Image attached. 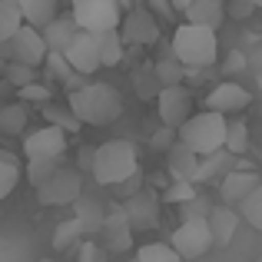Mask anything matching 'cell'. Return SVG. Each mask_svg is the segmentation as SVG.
Here are the masks:
<instances>
[{
    "instance_id": "obj_1",
    "label": "cell",
    "mask_w": 262,
    "mask_h": 262,
    "mask_svg": "<svg viewBox=\"0 0 262 262\" xmlns=\"http://www.w3.org/2000/svg\"><path fill=\"white\" fill-rule=\"evenodd\" d=\"M70 110L90 126H106V123L120 120L123 96L113 83H86L70 93Z\"/></svg>"
},
{
    "instance_id": "obj_2",
    "label": "cell",
    "mask_w": 262,
    "mask_h": 262,
    "mask_svg": "<svg viewBox=\"0 0 262 262\" xmlns=\"http://www.w3.org/2000/svg\"><path fill=\"white\" fill-rule=\"evenodd\" d=\"M140 173V149L129 140H106L96 146V163H93V179L100 186H120L123 179Z\"/></svg>"
},
{
    "instance_id": "obj_3",
    "label": "cell",
    "mask_w": 262,
    "mask_h": 262,
    "mask_svg": "<svg viewBox=\"0 0 262 262\" xmlns=\"http://www.w3.org/2000/svg\"><path fill=\"white\" fill-rule=\"evenodd\" d=\"M226 133H229V120H226V113H216V110L192 113L189 120L179 126V140L189 149H196L199 156L226 149Z\"/></svg>"
},
{
    "instance_id": "obj_4",
    "label": "cell",
    "mask_w": 262,
    "mask_h": 262,
    "mask_svg": "<svg viewBox=\"0 0 262 262\" xmlns=\"http://www.w3.org/2000/svg\"><path fill=\"white\" fill-rule=\"evenodd\" d=\"M173 53L179 60H183L186 67H209L216 63L219 57V37L216 30H209V27H199V24H179L176 33H173Z\"/></svg>"
},
{
    "instance_id": "obj_5",
    "label": "cell",
    "mask_w": 262,
    "mask_h": 262,
    "mask_svg": "<svg viewBox=\"0 0 262 262\" xmlns=\"http://www.w3.org/2000/svg\"><path fill=\"white\" fill-rule=\"evenodd\" d=\"M169 246H173V249H176L186 262L206 256V252H209V246H216V239H212V226H209V216L183 219V223L173 229V236H169Z\"/></svg>"
},
{
    "instance_id": "obj_6",
    "label": "cell",
    "mask_w": 262,
    "mask_h": 262,
    "mask_svg": "<svg viewBox=\"0 0 262 262\" xmlns=\"http://www.w3.org/2000/svg\"><path fill=\"white\" fill-rule=\"evenodd\" d=\"M0 53L7 57V63H10V60H20V63L40 67V63H47V57H50V43H47V37H43L40 27L27 24L13 40H0Z\"/></svg>"
},
{
    "instance_id": "obj_7",
    "label": "cell",
    "mask_w": 262,
    "mask_h": 262,
    "mask_svg": "<svg viewBox=\"0 0 262 262\" xmlns=\"http://www.w3.org/2000/svg\"><path fill=\"white\" fill-rule=\"evenodd\" d=\"M80 196H83V176H80V169H70V166H60L37 189V199L43 206H73Z\"/></svg>"
},
{
    "instance_id": "obj_8",
    "label": "cell",
    "mask_w": 262,
    "mask_h": 262,
    "mask_svg": "<svg viewBox=\"0 0 262 262\" xmlns=\"http://www.w3.org/2000/svg\"><path fill=\"white\" fill-rule=\"evenodd\" d=\"M70 7H73V17L80 20L83 30L103 33V30H113V27L123 24L120 0H77Z\"/></svg>"
},
{
    "instance_id": "obj_9",
    "label": "cell",
    "mask_w": 262,
    "mask_h": 262,
    "mask_svg": "<svg viewBox=\"0 0 262 262\" xmlns=\"http://www.w3.org/2000/svg\"><path fill=\"white\" fill-rule=\"evenodd\" d=\"M120 33L126 40V47H153L160 43V17L149 7H136L123 17Z\"/></svg>"
},
{
    "instance_id": "obj_10",
    "label": "cell",
    "mask_w": 262,
    "mask_h": 262,
    "mask_svg": "<svg viewBox=\"0 0 262 262\" xmlns=\"http://www.w3.org/2000/svg\"><path fill=\"white\" fill-rule=\"evenodd\" d=\"M67 143H70V133L53 126V123H47V126H40V129L24 136V156L27 160H43V156L53 160V156L67 153Z\"/></svg>"
},
{
    "instance_id": "obj_11",
    "label": "cell",
    "mask_w": 262,
    "mask_h": 262,
    "mask_svg": "<svg viewBox=\"0 0 262 262\" xmlns=\"http://www.w3.org/2000/svg\"><path fill=\"white\" fill-rule=\"evenodd\" d=\"M156 106H160V120L166 123V126H183L186 120H189V110H192V96L189 90H186L183 83L179 86H163L160 96H156Z\"/></svg>"
},
{
    "instance_id": "obj_12",
    "label": "cell",
    "mask_w": 262,
    "mask_h": 262,
    "mask_svg": "<svg viewBox=\"0 0 262 262\" xmlns=\"http://www.w3.org/2000/svg\"><path fill=\"white\" fill-rule=\"evenodd\" d=\"M259 186H262V176L252 166H236L223 183H219V196H223V203H229V206H243Z\"/></svg>"
},
{
    "instance_id": "obj_13",
    "label": "cell",
    "mask_w": 262,
    "mask_h": 262,
    "mask_svg": "<svg viewBox=\"0 0 262 262\" xmlns=\"http://www.w3.org/2000/svg\"><path fill=\"white\" fill-rule=\"evenodd\" d=\"M67 60L77 67L80 73H96L103 67V57H100V37L93 30H80L77 40L70 43L67 50Z\"/></svg>"
},
{
    "instance_id": "obj_14",
    "label": "cell",
    "mask_w": 262,
    "mask_h": 262,
    "mask_svg": "<svg viewBox=\"0 0 262 262\" xmlns=\"http://www.w3.org/2000/svg\"><path fill=\"white\" fill-rule=\"evenodd\" d=\"M133 219H129V212L123 209V206H113L106 216V223H103V239H106V249L110 252H126L129 246H133Z\"/></svg>"
},
{
    "instance_id": "obj_15",
    "label": "cell",
    "mask_w": 262,
    "mask_h": 262,
    "mask_svg": "<svg viewBox=\"0 0 262 262\" xmlns=\"http://www.w3.org/2000/svg\"><path fill=\"white\" fill-rule=\"evenodd\" d=\"M249 103H252V93L239 83H219L206 96V110H216V113H243Z\"/></svg>"
},
{
    "instance_id": "obj_16",
    "label": "cell",
    "mask_w": 262,
    "mask_h": 262,
    "mask_svg": "<svg viewBox=\"0 0 262 262\" xmlns=\"http://www.w3.org/2000/svg\"><path fill=\"white\" fill-rule=\"evenodd\" d=\"M160 206H163V196L153 189H140L136 196L123 199V209L129 212L133 226H153L160 219Z\"/></svg>"
},
{
    "instance_id": "obj_17",
    "label": "cell",
    "mask_w": 262,
    "mask_h": 262,
    "mask_svg": "<svg viewBox=\"0 0 262 262\" xmlns=\"http://www.w3.org/2000/svg\"><path fill=\"white\" fill-rule=\"evenodd\" d=\"M199 163H203V156H199L196 149H189L183 140H179L176 146L166 153V173L173 176V179H189V183H196Z\"/></svg>"
},
{
    "instance_id": "obj_18",
    "label": "cell",
    "mask_w": 262,
    "mask_h": 262,
    "mask_svg": "<svg viewBox=\"0 0 262 262\" xmlns=\"http://www.w3.org/2000/svg\"><path fill=\"white\" fill-rule=\"evenodd\" d=\"M80 30H83V27H80V20L73 17V10H70V13H60L57 20H50V24L43 27V37H47V43H50V50L67 53Z\"/></svg>"
},
{
    "instance_id": "obj_19",
    "label": "cell",
    "mask_w": 262,
    "mask_h": 262,
    "mask_svg": "<svg viewBox=\"0 0 262 262\" xmlns=\"http://www.w3.org/2000/svg\"><path fill=\"white\" fill-rule=\"evenodd\" d=\"M239 160H243V156L229 153V149H216V153L203 156V163H199V176H196V183H223V179H226V176L232 173V169L239 166Z\"/></svg>"
},
{
    "instance_id": "obj_20",
    "label": "cell",
    "mask_w": 262,
    "mask_h": 262,
    "mask_svg": "<svg viewBox=\"0 0 262 262\" xmlns=\"http://www.w3.org/2000/svg\"><path fill=\"white\" fill-rule=\"evenodd\" d=\"M229 13V4L226 0H192L189 10H186V20L199 27H209V30H219Z\"/></svg>"
},
{
    "instance_id": "obj_21",
    "label": "cell",
    "mask_w": 262,
    "mask_h": 262,
    "mask_svg": "<svg viewBox=\"0 0 262 262\" xmlns=\"http://www.w3.org/2000/svg\"><path fill=\"white\" fill-rule=\"evenodd\" d=\"M73 216H80V223L86 226V236H93V232H103V223H106L110 209L96 196H86L83 192V196L73 203Z\"/></svg>"
},
{
    "instance_id": "obj_22",
    "label": "cell",
    "mask_w": 262,
    "mask_h": 262,
    "mask_svg": "<svg viewBox=\"0 0 262 262\" xmlns=\"http://www.w3.org/2000/svg\"><path fill=\"white\" fill-rule=\"evenodd\" d=\"M239 216H243V212H236L232 206H216V209L209 212V226H212L216 246H229L232 243V236L239 232Z\"/></svg>"
},
{
    "instance_id": "obj_23",
    "label": "cell",
    "mask_w": 262,
    "mask_h": 262,
    "mask_svg": "<svg viewBox=\"0 0 262 262\" xmlns=\"http://www.w3.org/2000/svg\"><path fill=\"white\" fill-rule=\"evenodd\" d=\"M27 27L24 7L17 0H0V40H13Z\"/></svg>"
},
{
    "instance_id": "obj_24",
    "label": "cell",
    "mask_w": 262,
    "mask_h": 262,
    "mask_svg": "<svg viewBox=\"0 0 262 262\" xmlns=\"http://www.w3.org/2000/svg\"><path fill=\"white\" fill-rule=\"evenodd\" d=\"M17 4L24 7L27 24H30V27H40V30H43L50 20H57V17H60L57 0H17Z\"/></svg>"
},
{
    "instance_id": "obj_25",
    "label": "cell",
    "mask_w": 262,
    "mask_h": 262,
    "mask_svg": "<svg viewBox=\"0 0 262 262\" xmlns=\"http://www.w3.org/2000/svg\"><path fill=\"white\" fill-rule=\"evenodd\" d=\"M100 37V57H103V67H116L123 60V53H126V40H123L120 27H113V30H103L96 33Z\"/></svg>"
},
{
    "instance_id": "obj_26",
    "label": "cell",
    "mask_w": 262,
    "mask_h": 262,
    "mask_svg": "<svg viewBox=\"0 0 262 262\" xmlns=\"http://www.w3.org/2000/svg\"><path fill=\"white\" fill-rule=\"evenodd\" d=\"M83 236H86V226L80 223V216H70L53 229V249L63 252V249H70V246H77Z\"/></svg>"
},
{
    "instance_id": "obj_27",
    "label": "cell",
    "mask_w": 262,
    "mask_h": 262,
    "mask_svg": "<svg viewBox=\"0 0 262 262\" xmlns=\"http://www.w3.org/2000/svg\"><path fill=\"white\" fill-rule=\"evenodd\" d=\"M156 73H160V83H163V86H179V83H183V77H186V63L173 53V47L166 50V57L156 60Z\"/></svg>"
},
{
    "instance_id": "obj_28",
    "label": "cell",
    "mask_w": 262,
    "mask_h": 262,
    "mask_svg": "<svg viewBox=\"0 0 262 262\" xmlns=\"http://www.w3.org/2000/svg\"><path fill=\"white\" fill-rule=\"evenodd\" d=\"M0 129L7 136H20L27 129V103H10L0 110Z\"/></svg>"
},
{
    "instance_id": "obj_29",
    "label": "cell",
    "mask_w": 262,
    "mask_h": 262,
    "mask_svg": "<svg viewBox=\"0 0 262 262\" xmlns=\"http://www.w3.org/2000/svg\"><path fill=\"white\" fill-rule=\"evenodd\" d=\"M133 83H136V93L143 96V100H156L160 96V73H156V67H140V70L133 73Z\"/></svg>"
},
{
    "instance_id": "obj_30",
    "label": "cell",
    "mask_w": 262,
    "mask_h": 262,
    "mask_svg": "<svg viewBox=\"0 0 262 262\" xmlns=\"http://www.w3.org/2000/svg\"><path fill=\"white\" fill-rule=\"evenodd\" d=\"M57 169H60V156H53V160H47V156L43 160H27V179H30L33 189H40Z\"/></svg>"
},
{
    "instance_id": "obj_31",
    "label": "cell",
    "mask_w": 262,
    "mask_h": 262,
    "mask_svg": "<svg viewBox=\"0 0 262 262\" xmlns=\"http://www.w3.org/2000/svg\"><path fill=\"white\" fill-rule=\"evenodd\" d=\"M43 120L53 123V126H60V129H67V133H80V123H83L70 106L63 110V106H50V103L43 106Z\"/></svg>"
},
{
    "instance_id": "obj_32",
    "label": "cell",
    "mask_w": 262,
    "mask_h": 262,
    "mask_svg": "<svg viewBox=\"0 0 262 262\" xmlns=\"http://www.w3.org/2000/svg\"><path fill=\"white\" fill-rule=\"evenodd\" d=\"M136 259H140V262H183V256H179L173 246H166V243H146V246H140Z\"/></svg>"
},
{
    "instance_id": "obj_33",
    "label": "cell",
    "mask_w": 262,
    "mask_h": 262,
    "mask_svg": "<svg viewBox=\"0 0 262 262\" xmlns=\"http://www.w3.org/2000/svg\"><path fill=\"white\" fill-rule=\"evenodd\" d=\"M20 183V166L10 153H0V196H10Z\"/></svg>"
},
{
    "instance_id": "obj_34",
    "label": "cell",
    "mask_w": 262,
    "mask_h": 262,
    "mask_svg": "<svg viewBox=\"0 0 262 262\" xmlns=\"http://www.w3.org/2000/svg\"><path fill=\"white\" fill-rule=\"evenodd\" d=\"M226 149L236 156H243L246 149H249V126H246L243 120L229 123V133H226Z\"/></svg>"
},
{
    "instance_id": "obj_35",
    "label": "cell",
    "mask_w": 262,
    "mask_h": 262,
    "mask_svg": "<svg viewBox=\"0 0 262 262\" xmlns=\"http://www.w3.org/2000/svg\"><path fill=\"white\" fill-rule=\"evenodd\" d=\"M196 183H189V179H173V183L166 186V192H163V203H189V199H196V189H192Z\"/></svg>"
},
{
    "instance_id": "obj_36",
    "label": "cell",
    "mask_w": 262,
    "mask_h": 262,
    "mask_svg": "<svg viewBox=\"0 0 262 262\" xmlns=\"http://www.w3.org/2000/svg\"><path fill=\"white\" fill-rule=\"evenodd\" d=\"M37 67H30V63H20V60H10V63H7V83L10 86H27V83H33V80H37Z\"/></svg>"
},
{
    "instance_id": "obj_37",
    "label": "cell",
    "mask_w": 262,
    "mask_h": 262,
    "mask_svg": "<svg viewBox=\"0 0 262 262\" xmlns=\"http://www.w3.org/2000/svg\"><path fill=\"white\" fill-rule=\"evenodd\" d=\"M239 212H243V219L252 226V229H262V186L239 206Z\"/></svg>"
},
{
    "instance_id": "obj_38",
    "label": "cell",
    "mask_w": 262,
    "mask_h": 262,
    "mask_svg": "<svg viewBox=\"0 0 262 262\" xmlns=\"http://www.w3.org/2000/svg\"><path fill=\"white\" fill-rule=\"evenodd\" d=\"M149 143H153V149H163V153H169V149H173L176 143H179V129L163 123V126L153 133V140H149Z\"/></svg>"
},
{
    "instance_id": "obj_39",
    "label": "cell",
    "mask_w": 262,
    "mask_h": 262,
    "mask_svg": "<svg viewBox=\"0 0 262 262\" xmlns=\"http://www.w3.org/2000/svg\"><path fill=\"white\" fill-rule=\"evenodd\" d=\"M17 93H20V100H30V103H40V106H47V103H50V86L37 83V80H33V83H27V86H20Z\"/></svg>"
},
{
    "instance_id": "obj_40",
    "label": "cell",
    "mask_w": 262,
    "mask_h": 262,
    "mask_svg": "<svg viewBox=\"0 0 262 262\" xmlns=\"http://www.w3.org/2000/svg\"><path fill=\"white\" fill-rule=\"evenodd\" d=\"M209 212H212V206H206V199H203V196H196V199H189V203H183V219L209 216Z\"/></svg>"
},
{
    "instance_id": "obj_41",
    "label": "cell",
    "mask_w": 262,
    "mask_h": 262,
    "mask_svg": "<svg viewBox=\"0 0 262 262\" xmlns=\"http://www.w3.org/2000/svg\"><path fill=\"white\" fill-rule=\"evenodd\" d=\"M77 262H106V252H103V246H96V243H83Z\"/></svg>"
},
{
    "instance_id": "obj_42",
    "label": "cell",
    "mask_w": 262,
    "mask_h": 262,
    "mask_svg": "<svg viewBox=\"0 0 262 262\" xmlns=\"http://www.w3.org/2000/svg\"><path fill=\"white\" fill-rule=\"evenodd\" d=\"M252 10H256V0H229V17L236 20L252 17Z\"/></svg>"
},
{
    "instance_id": "obj_43",
    "label": "cell",
    "mask_w": 262,
    "mask_h": 262,
    "mask_svg": "<svg viewBox=\"0 0 262 262\" xmlns=\"http://www.w3.org/2000/svg\"><path fill=\"white\" fill-rule=\"evenodd\" d=\"M140 189H143V179H140V173H136V176H129V179H123V183L116 186V192H120L123 199L136 196V192H140Z\"/></svg>"
},
{
    "instance_id": "obj_44",
    "label": "cell",
    "mask_w": 262,
    "mask_h": 262,
    "mask_svg": "<svg viewBox=\"0 0 262 262\" xmlns=\"http://www.w3.org/2000/svg\"><path fill=\"white\" fill-rule=\"evenodd\" d=\"M149 10H153L160 20H169L173 13H179L176 7H173V0H149Z\"/></svg>"
},
{
    "instance_id": "obj_45",
    "label": "cell",
    "mask_w": 262,
    "mask_h": 262,
    "mask_svg": "<svg viewBox=\"0 0 262 262\" xmlns=\"http://www.w3.org/2000/svg\"><path fill=\"white\" fill-rule=\"evenodd\" d=\"M93 163H96V146H83L80 149V169H90V173H93Z\"/></svg>"
},
{
    "instance_id": "obj_46",
    "label": "cell",
    "mask_w": 262,
    "mask_h": 262,
    "mask_svg": "<svg viewBox=\"0 0 262 262\" xmlns=\"http://www.w3.org/2000/svg\"><path fill=\"white\" fill-rule=\"evenodd\" d=\"M243 67H246V57H243V53H232V57H229V70H243Z\"/></svg>"
},
{
    "instance_id": "obj_47",
    "label": "cell",
    "mask_w": 262,
    "mask_h": 262,
    "mask_svg": "<svg viewBox=\"0 0 262 262\" xmlns=\"http://www.w3.org/2000/svg\"><path fill=\"white\" fill-rule=\"evenodd\" d=\"M189 4H192V0H173V7H176L179 13H186V10H189Z\"/></svg>"
},
{
    "instance_id": "obj_48",
    "label": "cell",
    "mask_w": 262,
    "mask_h": 262,
    "mask_svg": "<svg viewBox=\"0 0 262 262\" xmlns=\"http://www.w3.org/2000/svg\"><path fill=\"white\" fill-rule=\"evenodd\" d=\"M37 262H60V259H37Z\"/></svg>"
},
{
    "instance_id": "obj_49",
    "label": "cell",
    "mask_w": 262,
    "mask_h": 262,
    "mask_svg": "<svg viewBox=\"0 0 262 262\" xmlns=\"http://www.w3.org/2000/svg\"><path fill=\"white\" fill-rule=\"evenodd\" d=\"M129 262H140V259H129Z\"/></svg>"
},
{
    "instance_id": "obj_50",
    "label": "cell",
    "mask_w": 262,
    "mask_h": 262,
    "mask_svg": "<svg viewBox=\"0 0 262 262\" xmlns=\"http://www.w3.org/2000/svg\"><path fill=\"white\" fill-rule=\"evenodd\" d=\"M70 4H77V0H70Z\"/></svg>"
}]
</instances>
